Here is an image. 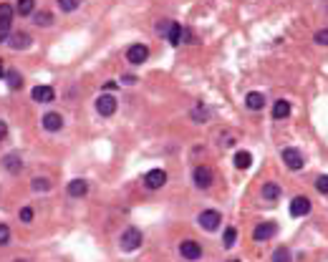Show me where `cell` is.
I'll return each mask as SVG.
<instances>
[{
  "label": "cell",
  "mask_w": 328,
  "mask_h": 262,
  "mask_svg": "<svg viewBox=\"0 0 328 262\" xmlns=\"http://www.w3.org/2000/svg\"><path fill=\"white\" fill-rule=\"evenodd\" d=\"M142 232L137 229V227H126L124 229V235H122V240H119V244H122V250H126V252H131V250H137V247L142 244Z\"/></svg>",
  "instance_id": "obj_1"
},
{
  "label": "cell",
  "mask_w": 328,
  "mask_h": 262,
  "mask_svg": "<svg viewBox=\"0 0 328 262\" xmlns=\"http://www.w3.org/2000/svg\"><path fill=\"white\" fill-rule=\"evenodd\" d=\"M197 222L202 225V229H207V232H215V229L222 225V214H220L217 209H205V212H200Z\"/></svg>",
  "instance_id": "obj_2"
},
{
  "label": "cell",
  "mask_w": 328,
  "mask_h": 262,
  "mask_svg": "<svg viewBox=\"0 0 328 262\" xmlns=\"http://www.w3.org/2000/svg\"><path fill=\"white\" fill-rule=\"evenodd\" d=\"M149 58V48L144 46V43H134V46L126 51V61L131 63V66H139V63H144Z\"/></svg>",
  "instance_id": "obj_3"
},
{
  "label": "cell",
  "mask_w": 328,
  "mask_h": 262,
  "mask_svg": "<svg viewBox=\"0 0 328 262\" xmlns=\"http://www.w3.org/2000/svg\"><path fill=\"white\" fill-rule=\"evenodd\" d=\"M192 179H195V184L200 189H210L215 184V177H212V171L207 169V167H195V171H192Z\"/></svg>",
  "instance_id": "obj_4"
},
{
  "label": "cell",
  "mask_w": 328,
  "mask_h": 262,
  "mask_svg": "<svg viewBox=\"0 0 328 262\" xmlns=\"http://www.w3.org/2000/svg\"><path fill=\"white\" fill-rule=\"evenodd\" d=\"M96 111H99V116H114V111H116V98H114L111 94H101V96L96 98Z\"/></svg>",
  "instance_id": "obj_5"
},
{
  "label": "cell",
  "mask_w": 328,
  "mask_h": 262,
  "mask_svg": "<svg viewBox=\"0 0 328 262\" xmlns=\"http://www.w3.org/2000/svg\"><path fill=\"white\" fill-rule=\"evenodd\" d=\"M5 43H8V48H13V51H25L33 40H31V36H28L25 31H18V33H10Z\"/></svg>",
  "instance_id": "obj_6"
},
{
  "label": "cell",
  "mask_w": 328,
  "mask_h": 262,
  "mask_svg": "<svg viewBox=\"0 0 328 262\" xmlns=\"http://www.w3.org/2000/svg\"><path fill=\"white\" fill-rule=\"evenodd\" d=\"M283 162H286L288 169L298 171V169H303V154L293 147H288V149H283Z\"/></svg>",
  "instance_id": "obj_7"
},
{
  "label": "cell",
  "mask_w": 328,
  "mask_h": 262,
  "mask_svg": "<svg viewBox=\"0 0 328 262\" xmlns=\"http://www.w3.org/2000/svg\"><path fill=\"white\" fill-rule=\"evenodd\" d=\"M180 255L184 260H200L202 257V247L195 240H184V242H180Z\"/></svg>",
  "instance_id": "obj_8"
},
{
  "label": "cell",
  "mask_w": 328,
  "mask_h": 262,
  "mask_svg": "<svg viewBox=\"0 0 328 262\" xmlns=\"http://www.w3.org/2000/svg\"><path fill=\"white\" fill-rule=\"evenodd\" d=\"M144 184H146L149 189H162L164 184H167V171H164V169H152V171H146Z\"/></svg>",
  "instance_id": "obj_9"
},
{
  "label": "cell",
  "mask_w": 328,
  "mask_h": 262,
  "mask_svg": "<svg viewBox=\"0 0 328 262\" xmlns=\"http://www.w3.org/2000/svg\"><path fill=\"white\" fill-rule=\"evenodd\" d=\"M43 129H46V131H51V134H53V131H61L63 129V116L61 113H58V111H48L46 116H43Z\"/></svg>",
  "instance_id": "obj_10"
},
{
  "label": "cell",
  "mask_w": 328,
  "mask_h": 262,
  "mask_svg": "<svg viewBox=\"0 0 328 262\" xmlns=\"http://www.w3.org/2000/svg\"><path fill=\"white\" fill-rule=\"evenodd\" d=\"M275 222H260L255 229H252V240H258V242H265V240H270L275 235Z\"/></svg>",
  "instance_id": "obj_11"
},
{
  "label": "cell",
  "mask_w": 328,
  "mask_h": 262,
  "mask_svg": "<svg viewBox=\"0 0 328 262\" xmlns=\"http://www.w3.org/2000/svg\"><path fill=\"white\" fill-rule=\"evenodd\" d=\"M33 101L36 104H51V101L56 98V91L51 89V86H36V89L31 91Z\"/></svg>",
  "instance_id": "obj_12"
},
{
  "label": "cell",
  "mask_w": 328,
  "mask_h": 262,
  "mask_svg": "<svg viewBox=\"0 0 328 262\" xmlns=\"http://www.w3.org/2000/svg\"><path fill=\"white\" fill-rule=\"evenodd\" d=\"M310 212V199L308 197H295L290 202V217H306Z\"/></svg>",
  "instance_id": "obj_13"
},
{
  "label": "cell",
  "mask_w": 328,
  "mask_h": 262,
  "mask_svg": "<svg viewBox=\"0 0 328 262\" xmlns=\"http://www.w3.org/2000/svg\"><path fill=\"white\" fill-rule=\"evenodd\" d=\"M66 192H68V197L79 199V197H83V194L88 192V182H86V179H73V182H68Z\"/></svg>",
  "instance_id": "obj_14"
},
{
  "label": "cell",
  "mask_w": 328,
  "mask_h": 262,
  "mask_svg": "<svg viewBox=\"0 0 328 262\" xmlns=\"http://www.w3.org/2000/svg\"><path fill=\"white\" fill-rule=\"evenodd\" d=\"M280 194H283V189H280V184H275V182H265V184H263V189H260V197H263V199H267V202L280 199Z\"/></svg>",
  "instance_id": "obj_15"
},
{
  "label": "cell",
  "mask_w": 328,
  "mask_h": 262,
  "mask_svg": "<svg viewBox=\"0 0 328 262\" xmlns=\"http://www.w3.org/2000/svg\"><path fill=\"white\" fill-rule=\"evenodd\" d=\"M245 106H247L250 111H260V109L265 106V96H263L260 91H250V94L245 96Z\"/></svg>",
  "instance_id": "obj_16"
},
{
  "label": "cell",
  "mask_w": 328,
  "mask_h": 262,
  "mask_svg": "<svg viewBox=\"0 0 328 262\" xmlns=\"http://www.w3.org/2000/svg\"><path fill=\"white\" fill-rule=\"evenodd\" d=\"M3 167H5V171H10V174H18V171L23 169V162H20L18 154H5V156H3Z\"/></svg>",
  "instance_id": "obj_17"
},
{
  "label": "cell",
  "mask_w": 328,
  "mask_h": 262,
  "mask_svg": "<svg viewBox=\"0 0 328 262\" xmlns=\"http://www.w3.org/2000/svg\"><path fill=\"white\" fill-rule=\"evenodd\" d=\"M288 116H290V104H288V101L286 98H280V101H275V104H273V119H288Z\"/></svg>",
  "instance_id": "obj_18"
},
{
  "label": "cell",
  "mask_w": 328,
  "mask_h": 262,
  "mask_svg": "<svg viewBox=\"0 0 328 262\" xmlns=\"http://www.w3.org/2000/svg\"><path fill=\"white\" fill-rule=\"evenodd\" d=\"M167 38H169V43H172V46H180V43L184 40V28H182L180 23H172L169 33H167Z\"/></svg>",
  "instance_id": "obj_19"
},
{
  "label": "cell",
  "mask_w": 328,
  "mask_h": 262,
  "mask_svg": "<svg viewBox=\"0 0 328 262\" xmlns=\"http://www.w3.org/2000/svg\"><path fill=\"white\" fill-rule=\"evenodd\" d=\"M33 20H36V25H41V28H48V25L53 23V13L38 10V13H33Z\"/></svg>",
  "instance_id": "obj_20"
},
{
  "label": "cell",
  "mask_w": 328,
  "mask_h": 262,
  "mask_svg": "<svg viewBox=\"0 0 328 262\" xmlns=\"http://www.w3.org/2000/svg\"><path fill=\"white\" fill-rule=\"evenodd\" d=\"M33 10H36V0H18L16 5L18 16H33Z\"/></svg>",
  "instance_id": "obj_21"
},
{
  "label": "cell",
  "mask_w": 328,
  "mask_h": 262,
  "mask_svg": "<svg viewBox=\"0 0 328 262\" xmlns=\"http://www.w3.org/2000/svg\"><path fill=\"white\" fill-rule=\"evenodd\" d=\"M250 164H252V154L250 151H237L235 154V167L237 169H250Z\"/></svg>",
  "instance_id": "obj_22"
},
{
  "label": "cell",
  "mask_w": 328,
  "mask_h": 262,
  "mask_svg": "<svg viewBox=\"0 0 328 262\" xmlns=\"http://www.w3.org/2000/svg\"><path fill=\"white\" fill-rule=\"evenodd\" d=\"M5 81H8V86H10L13 91L23 89V76L18 74V71H8V74H5Z\"/></svg>",
  "instance_id": "obj_23"
},
{
  "label": "cell",
  "mask_w": 328,
  "mask_h": 262,
  "mask_svg": "<svg viewBox=\"0 0 328 262\" xmlns=\"http://www.w3.org/2000/svg\"><path fill=\"white\" fill-rule=\"evenodd\" d=\"M189 116H192V121L205 124L207 119H210V111H207V106H202V104H200V106H195V109H192V113H189Z\"/></svg>",
  "instance_id": "obj_24"
},
{
  "label": "cell",
  "mask_w": 328,
  "mask_h": 262,
  "mask_svg": "<svg viewBox=\"0 0 328 262\" xmlns=\"http://www.w3.org/2000/svg\"><path fill=\"white\" fill-rule=\"evenodd\" d=\"M270 262H290V250L286 244H280L278 250L273 252V257H270Z\"/></svg>",
  "instance_id": "obj_25"
},
{
  "label": "cell",
  "mask_w": 328,
  "mask_h": 262,
  "mask_svg": "<svg viewBox=\"0 0 328 262\" xmlns=\"http://www.w3.org/2000/svg\"><path fill=\"white\" fill-rule=\"evenodd\" d=\"M13 16H16V8L8 3H0V23H10Z\"/></svg>",
  "instance_id": "obj_26"
},
{
  "label": "cell",
  "mask_w": 328,
  "mask_h": 262,
  "mask_svg": "<svg viewBox=\"0 0 328 262\" xmlns=\"http://www.w3.org/2000/svg\"><path fill=\"white\" fill-rule=\"evenodd\" d=\"M31 187H33V192H48V189H51V182L46 179V177H36L33 182H31Z\"/></svg>",
  "instance_id": "obj_27"
},
{
  "label": "cell",
  "mask_w": 328,
  "mask_h": 262,
  "mask_svg": "<svg viewBox=\"0 0 328 262\" xmlns=\"http://www.w3.org/2000/svg\"><path fill=\"white\" fill-rule=\"evenodd\" d=\"M235 240H237V229H235V227H227L225 235H222V244H225V247H232Z\"/></svg>",
  "instance_id": "obj_28"
},
{
  "label": "cell",
  "mask_w": 328,
  "mask_h": 262,
  "mask_svg": "<svg viewBox=\"0 0 328 262\" xmlns=\"http://www.w3.org/2000/svg\"><path fill=\"white\" fill-rule=\"evenodd\" d=\"M79 3L81 0H58V8L63 13H73V10H79Z\"/></svg>",
  "instance_id": "obj_29"
},
{
  "label": "cell",
  "mask_w": 328,
  "mask_h": 262,
  "mask_svg": "<svg viewBox=\"0 0 328 262\" xmlns=\"http://www.w3.org/2000/svg\"><path fill=\"white\" fill-rule=\"evenodd\" d=\"M316 189L321 194H328V174H321V177L316 179Z\"/></svg>",
  "instance_id": "obj_30"
},
{
  "label": "cell",
  "mask_w": 328,
  "mask_h": 262,
  "mask_svg": "<svg viewBox=\"0 0 328 262\" xmlns=\"http://www.w3.org/2000/svg\"><path fill=\"white\" fill-rule=\"evenodd\" d=\"M8 242H10V229H8V225L0 222V247H5Z\"/></svg>",
  "instance_id": "obj_31"
},
{
  "label": "cell",
  "mask_w": 328,
  "mask_h": 262,
  "mask_svg": "<svg viewBox=\"0 0 328 262\" xmlns=\"http://www.w3.org/2000/svg\"><path fill=\"white\" fill-rule=\"evenodd\" d=\"M313 40H316L318 46H328V28H321V31L313 36Z\"/></svg>",
  "instance_id": "obj_32"
},
{
  "label": "cell",
  "mask_w": 328,
  "mask_h": 262,
  "mask_svg": "<svg viewBox=\"0 0 328 262\" xmlns=\"http://www.w3.org/2000/svg\"><path fill=\"white\" fill-rule=\"evenodd\" d=\"M20 222H25V225L33 222V209H31V207H23V209H20Z\"/></svg>",
  "instance_id": "obj_33"
},
{
  "label": "cell",
  "mask_w": 328,
  "mask_h": 262,
  "mask_svg": "<svg viewBox=\"0 0 328 262\" xmlns=\"http://www.w3.org/2000/svg\"><path fill=\"white\" fill-rule=\"evenodd\" d=\"M10 36V23H0V43H5Z\"/></svg>",
  "instance_id": "obj_34"
},
{
  "label": "cell",
  "mask_w": 328,
  "mask_h": 262,
  "mask_svg": "<svg viewBox=\"0 0 328 262\" xmlns=\"http://www.w3.org/2000/svg\"><path fill=\"white\" fill-rule=\"evenodd\" d=\"M169 28H172V20H162V23H157V33L167 36V33H169Z\"/></svg>",
  "instance_id": "obj_35"
},
{
  "label": "cell",
  "mask_w": 328,
  "mask_h": 262,
  "mask_svg": "<svg viewBox=\"0 0 328 262\" xmlns=\"http://www.w3.org/2000/svg\"><path fill=\"white\" fill-rule=\"evenodd\" d=\"M116 86H119L116 81H106V83H103V94H111V91L116 89Z\"/></svg>",
  "instance_id": "obj_36"
},
{
  "label": "cell",
  "mask_w": 328,
  "mask_h": 262,
  "mask_svg": "<svg viewBox=\"0 0 328 262\" xmlns=\"http://www.w3.org/2000/svg\"><path fill=\"white\" fill-rule=\"evenodd\" d=\"M5 136H8V124H5L3 119H0V141H3Z\"/></svg>",
  "instance_id": "obj_37"
},
{
  "label": "cell",
  "mask_w": 328,
  "mask_h": 262,
  "mask_svg": "<svg viewBox=\"0 0 328 262\" xmlns=\"http://www.w3.org/2000/svg\"><path fill=\"white\" fill-rule=\"evenodd\" d=\"M3 63H5V61H0V78L5 76V66H3Z\"/></svg>",
  "instance_id": "obj_38"
},
{
  "label": "cell",
  "mask_w": 328,
  "mask_h": 262,
  "mask_svg": "<svg viewBox=\"0 0 328 262\" xmlns=\"http://www.w3.org/2000/svg\"><path fill=\"white\" fill-rule=\"evenodd\" d=\"M227 262H240V260H227Z\"/></svg>",
  "instance_id": "obj_39"
},
{
  "label": "cell",
  "mask_w": 328,
  "mask_h": 262,
  "mask_svg": "<svg viewBox=\"0 0 328 262\" xmlns=\"http://www.w3.org/2000/svg\"><path fill=\"white\" fill-rule=\"evenodd\" d=\"M16 262H28V260H16Z\"/></svg>",
  "instance_id": "obj_40"
}]
</instances>
